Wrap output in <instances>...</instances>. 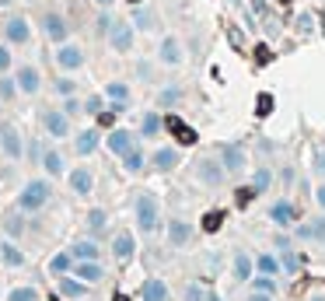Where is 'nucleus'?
<instances>
[{
  "instance_id": "nucleus-18",
  "label": "nucleus",
  "mask_w": 325,
  "mask_h": 301,
  "mask_svg": "<svg viewBox=\"0 0 325 301\" xmlns=\"http://www.w3.org/2000/svg\"><path fill=\"white\" fill-rule=\"evenodd\" d=\"M60 294L63 298H84L88 294V280H80V277H60Z\"/></svg>"
},
{
  "instance_id": "nucleus-30",
  "label": "nucleus",
  "mask_w": 325,
  "mask_h": 301,
  "mask_svg": "<svg viewBox=\"0 0 325 301\" xmlns=\"http://www.w3.org/2000/svg\"><path fill=\"white\" fill-rule=\"evenodd\" d=\"M70 252H73V259H98V256H102V249H98L95 242H77Z\"/></svg>"
},
{
  "instance_id": "nucleus-19",
  "label": "nucleus",
  "mask_w": 325,
  "mask_h": 301,
  "mask_svg": "<svg viewBox=\"0 0 325 301\" xmlns=\"http://www.w3.org/2000/svg\"><path fill=\"white\" fill-rule=\"evenodd\" d=\"M95 147H98V130H84V133H77V137H73V150H77L80 158L91 154Z\"/></svg>"
},
{
  "instance_id": "nucleus-56",
  "label": "nucleus",
  "mask_w": 325,
  "mask_h": 301,
  "mask_svg": "<svg viewBox=\"0 0 325 301\" xmlns=\"http://www.w3.org/2000/svg\"><path fill=\"white\" fill-rule=\"evenodd\" d=\"M252 4H255V11H262V7H266V0H252Z\"/></svg>"
},
{
  "instance_id": "nucleus-37",
  "label": "nucleus",
  "mask_w": 325,
  "mask_h": 301,
  "mask_svg": "<svg viewBox=\"0 0 325 301\" xmlns=\"http://www.w3.org/2000/svg\"><path fill=\"white\" fill-rule=\"evenodd\" d=\"M252 266H255V263H252L249 256H238V259H234V277H238V280H249V277H252Z\"/></svg>"
},
{
  "instance_id": "nucleus-25",
  "label": "nucleus",
  "mask_w": 325,
  "mask_h": 301,
  "mask_svg": "<svg viewBox=\"0 0 325 301\" xmlns=\"http://www.w3.org/2000/svg\"><path fill=\"white\" fill-rule=\"evenodd\" d=\"M0 259H4L7 266H25V252L14 249L11 242H0Z\"/></svg>"
},
{
  "instance_id": "nucleus-8",
  "label": "nucleus",
  "mask_w": 325,
  "mask_h": 301,
  "mask_svg": "<svg viewBox=\"0 0 325 301\" xmlns=\"http://www.w3.org/2000/svg\"><path fill=\"white\" fill-rule=\"evenodd\" d=\"M108 39H112V49L126 53V49L133 46V28H130L126 21H115V25H112V32H108Z\"/></svg>"
},
{
  "instance_id": "nucleus-29",
  "label": "nucleus",
  "mask_w": 325,
  "mask_h": 301,
  "mask_svg": "<svg viewBox=\"0 0 325 301\" xmlns=\"http://www.w3.org/2000/svg\"><path fill=\"white\" fill-rule=\"evenodd\" d=\"M67 270H73V252H60L49 259V273H67Z\"/></svg>"
},
{
  "instance_id": "nucleus-55",
  "label": "nucleus",
  "mask_w": 325,
  "mask_h": 301,
  "mask_svg": "<svg viewBox=\"0 0 325 301\" xmlns=\"http://www.w3.org/2000/svg\"><path fill=\"white\" fill-rule=\"evenodd\" d=\"M112 301H130V298H126L123 291H115V294H112Z\"/></svg>"
},
{
  "instance_id": "nucleus-4",
  "label": "nucleus",
  "mask_w": 325,
  "mask_h": 301,
  "mask_svg": "<svg viewBox=\"0 0 325 301\" xmlns=\"http://www.w3.org/2000/svg\"><path fill=\"white\" fill-rule=\"evenodd\" d=\"M42 126H46L49 137H67L70 133V116L63 109H49V112H42Z\"/></svg>"
},
{
  "instance_id": "nucleus-49",
  "label": "nucleus",
  "mask_w": 325,
  "mask_h": 301,
  "mask_svg": "<svg viewBox=\"0 0 325 301\" xmlns=\"http://www.w3.org/2000/svg\"><path fill=\"white\" fill-rule=\"evenodd\" d=\"M179 126H182V119H179V116H165V130H172V133H175Z\"/></svg>"
},
{
  "instance_id": "nucleus-6",
  "label": "nucleus",
  "mask_w": 325,
  "mask_h": 301,
  "mask_svg": "<svg viewBox=\"0 0 325 301\" xmlns=\"http://www.w3.org/2000/svg\"><path fill=\"white\" fill-rule=\"evenodd\" d=\"M269 221L276 224V228H290V224L297 221V210H294V203H290V200H276V203L269 207Z\"/></svg>"
},
{
  "instance_id": "nucleus-34",
  "label": "nucleus",
  "mask_w": 325,
  "mask_h": 301,
  "mask_svg": "<svg viewBox=\"0 0 325 301\" xmlns=\"http://www.w3.org/2000/svg\"><path fill=\"white\" fill-rule=\"evenodd\" d=\"M255 196H259V189H255V186H241V189L234 193V207H241V210H245V207H249Z\"/></svg>"
},
{
  "instance_id": "nucleus-60",
  "label": "nucleus",
  "mask_w": 325,
  "mask_h": 301,
  "mask_svg": "<svg viewBox=\"0 0 325 301\" xmlns=\"http://www.w3.org/2000/svg\"><path fill=\"white\" fill-rule=\"evenodd\" d=\"M130 4H140V0H130Z\"/></svg>"
},
{
  "instance_id": "nucleus-11",
  "label": "nucleus",
  "mask_w": 325,
  "mask_h": 301,
  "mask_svg": "<svg viewBox=\"0 0 325 301\" xmlns=\"http://www.w3.org/2000/svg\"><path fill=\"white\" fill-rule=\"evenodd\" d=\"M73 273L80 277V280H88V284H95V280H102V263L98 259H73Z\"/></svg>"
},
{
  "instance_id": "nucleus-10",
  "label": "nucleus",
  "mask_w": 325,
  "mask_h": 301,
  "mask_svg": "<svg viewBox=\"0 0 325 301\" xmlns=\"http://www.w3.org/2000/svg\"><path fill=\"white\" fill-rule=\"evenodd\" d=\"M150 165H154L157 172H175V168H179V150H175V147H157L154 158H150Z\"/></svg>"
},
{
  "instance_id": "nucleus-44",
  "label": "nucleus",
  "mask_w": 325,
  "mask_h": 301,
  "mask_svg": "<svg viewBox=\"0 0 325 301\" xmlns=\"http://www.w3.org/2000/svg\"><path fill=\"white\" fill-rule=\"evenodd\" d=\"M269 60H273V53H269V46H255V63H259V67H266Z\"/></svg>"
},
{
  "instance_id": "nucleus-17",
  "label": "nucleus",
  "mask_w": 325,
  "mask_h": 301,
  "mask_svg": "<svg viewBox=\"0 0 325 301\" xmlns=\"http://www.w3.org/2000/svg\"><path fill=\"white\" fill-rule=\"evenodd\" d=\"M42 28H46V35H49L53 42H63V39H67V32H70V28H67V21H63L60 14H46Z\"/></svg>"
},
{
  "instance_id": "nucleus-27",
  "label": "nucleus",
  "mask_w": 325,
  "mask_h": 301,
  "mask_svg": "<svg viewBox=\"0 0 325 301\" xmlns=\"http://www.w3.org/2000/svg\"><path fill=\"white\" fill-rule=\"evenodd\" d=\"M224 217H227L224 210H210V214H203V224H199V228L207 231V235H214V231L224 228Z\"/></svg>"
},
{
  "instance_id": "nucleus-24",
  "label": "nucleus",
  "mask_w": 325,
  "mask_h": 301,
  "mask_svg": "<svg viewBox=\"0 0 325 301\" xmlns=\"http://www.w3.org/2000/svg\"><path fill=\"white\" fill-rule=\"evenodd\" d=\"M133 249H137V242H133L126 231H123V235H115V242H112V256H115V259H130Z\"/></svg>"
},
{
  "instance_id": "nucleus-51",
  "label": "nucleus",
  "mask_w": 325,
  "mask_h": 301,
  "mask_svg": "<svg viewBox=\"0 0 325 301\" xmlns=\"http://www.w3.org/2000/svg\"><path fill=\"white\" fill-rule=\"evenodd\" d=\"M315 200H318V207L325 210V182H322V186H318V189H315Z\"/></svg>"
},
{
  "instance_id": "nucleus-36",
  "label": "nucleus",
  "mask_w": 325,
  "mask_h": 301,
  "mask_svg": "<svg viewBox=\"0 0 325 301\" xmlns=\"http://www.w3.org/2000/svg\"><path fill=\"white\" fill-rule=\"evenodd\" d=\"M175 140H179V144H185V147H196V144H199V133H196L192 126H185V123H182V126L175 130Z\"/></svg>"
},
{
  "instance_id": "nucleus-39",
  "label": "nucleus",
  "mask_w": 325,
  "mask_h": 301,
  "mask_svg": "<svg viewBox=\"0 0 325 301\" xmlns=\"http://www.w3.org/2000/svg\"><path fill=\"white\" fill-rule=\"evenodd\" d=\"M7 301H38V294H35V287H14L7 294Z\"/></svg>"
},
{
  "instance_id": "nucleus-2",
  "label": "nucleus",
  "mask_w": 325,
  "mask_h": 301,
  "mask_svg": "<svg viewBox=\"0 0 325 301\" xmlns=\"http://www.w3.org/2000/svg\"><path fill=\"white\" fill-rule=\"evenodd\" d=\"M49 203V182H28L18 193V210H42Z\"/></svg>"
},
{
  "instance_id": "nucleus-41",
  "label": "nucleus",
  "mask_w": 325,
  "mask_h": 301,
  "mask_svg": "<svg viewBox=\"0 0 325 301\" xmlns=\"http://www.w3.org/2000/svg\"><path fill=\"white\" fill-rule=\"evenodd\" d=\"M255 291H262V294H276V280H273V277H259V280H255Z\"/></svg>"
},
{
  "instance_id": "nucleus-59",
  "label": "nucleus",
  "mask_w": 325,
  "mask_h": 301,
  "mask_svg": "<svg viewBox=\"0 0 325 301\" xmlns=\"http://www.w3.org/2000/svg\"><path fill=\"white\" fill-rule=\"evenodd\" d=\"M311 301H325V298H311Z\"/></svg>"
},
{
  "instance_id": "nucleus-40",
  "label": "nucleus",
  "mask_w": 325,
  "mask_h": 301,
  "mask_svg": "<svg viewBox=\"0 0 325 301\" xmlns=\"http://www.w3.org/2000/svg\"><path fill=\"white\" fill-rule=\"evenodd\" d=\"M269 182H273V175H269V168H259V172H255V182H252V186H255V189H259V193H266V189H269Z\"/></svg>"
},
{
  "instance_id": "nucleus-5",
  "label": "nucleus",
  "mask_w": 325,
  "mask_h": 301,
  "mask_svg": "<svg viewBox=\"0 0 325 301\" xmlns=\"http://www.w3.org/2000/svg\"><path fill=\"white\" fill-rule=\"evenodd\" d=\"M297 242H325V217H308L297 224Z\"/></svg>"
},
{
  "instance_id": "nucleus-53",
  "label": "nucleus",
  "mask_w": 325,
  "mask_h": 301,
  "mask_svg": "<svg viewBox=\"0 0 325 301\" xmlns=\"http://www.w3.org/2000/svg\"><path fill=\"white\" fill-rule=\"evenodd\" d=\"M315 165H318V172H325V150H318V154H315Z\"/></svg>"
},
{
  "instance_id": "nucleus-22",
  "label": "nucleus",
  "mask_w": 325,
  "mask_h": 301,
  "mask_svg": "<svg viewBox=\"0 0 325 301\" xmlns=\"http://www.w3.org/2000/svg\"><path fill=\"white\" fill-rule=\"evenodd\" d=\"M144 165H147V158L140 154V147L133 144V147L126 150V154H123V168H126L130 175H140V172H144Z\"/></svg>"
},
{
  "instance_id": "nucleus-23",
  "label": "nucleus",
  "mask_w": 325,
  "mask_h": 301,
  "mask_svg": "<svg viewBox=\"0 0 325 301\" xmlns=\"http://www.w3.org/2000/svg\"><path fill=\"white\" fill-rule=\"evenodd\" d=\"M130 147H133L130 130H112V133H108V150H115V154H126Z\"/></svg>"
},
{
  "instance_id": "nucleus-28",
  "label": "nucleus",
  "mask_w": 325,
  "mask_h": 301,
  "mask_svg": "<svg viewBox=\"0 0 325 301\" xmlns=\"http://www.w3.org/2000/svg\"><path fill=\"white\" fill-rule=\"evenodd\" d=\"M280 266H283V263H280L276 256H269V252L255 256V270H259V273H269V277H273V273H280Z\"/></svg>"
},
{
  "instance_id": "nucleus-52",
  "label": "nucleus",
  "mask_w": 325,
  "mask_h": 301,
  "mask_svg": "<svg viewBox=\"0 0 325 301\" xmlns=\"http://www.w3.org/2000/svg\"><path fill=\"white\" fill-rule=\"evenodd\" d=\"M175 98H179V91H175V88H168L165 95H161V102H165V105H168V102H175Z\"/></svg>"
},
{
  "instance_id": "nucleus-32",
  "label": "nucleus",
  "mask_w": 325,
  "mask_h": 301,
  "mask_svg": "<svg viewBox=\"0 0 325 301\" xmlns=\"http://www.w3.org/2000/svg\"><path fill=\"white\" fill-rule=\"evenodd\" d=\"M105 95H108L112 102H130V88H126L123 81H112V84H105Z\"/></svg>"
},
{
  "instance_id": "nucleus-31",
  "label": "nucleus",
  "mask_w": 325,
  "mask_h": 301,
  "mask_svg": "<svg viewBox=\"0 0 325 301\" xmlns=\"http://www.w3.org/2000/svg\"><path fill=\"white\" fill-rule=\"evenodd\" d=\"M42 168L49 175H63V158L56 154V150H46V154H42Z\"/></svg>"
},
{
  "instance_id": "nucleus-45",
  "label": "nucleus",
  "mask_w": 325,
  "mask_h": 301,
  "mask_svg": "<svg viewBox=\"0 0 325 301\" xmlns=\"http://www.w3.org/2000/svg\"><path fill=\"white\" fill-rule=\"evenodd\" d=\"M4 228H7V235H21L25 224H21V217H7V221H4Z\"/></svg>"
},
{
  "instance_id": "nucleus-14",
  "label": "nucleus",
  "mask_w": 325,
  "mask_h": 301,
  "mask_svg": "<svg viewBox=\"0 0 325 301\" xmlns=\"http://www.w3.org/2000/svg\"><path fill=\"white\" fill-rule=\"evenodd\" d=\"M140 294H144V301H172V294H168V284L165 280H144V287H140Z\"/></svg>"
},
{
  "instance_id": "nucleus-20",
  "label": "nucleus",
  "mask_w": 325,
  "mask_h": 301,
  "mask_svg": "<svg viewBox=\"0 0 325 301\" xmlns=\"http://www.w3.org/2000/svg\"><path fill=\"white\" fill-rule=\"evenodd\" d=\"M157 56H161V63H168V67H175V63H182V49H179V42L172 39V35H168V39H165V42H161V49H157Z\"/></svg>"
},
{
  "instance_id": "nucleus-47",
  "label": "nucleus",
  "mask_w": 325,
  "mask_h": 301,
  "mask_svg": "<svg viewBox=\"0 0 325 301\" xmlns=\"http://www.w3.org/2000/svg\"><path fill=\"white\" fill-rule=\"evenodd\" d=\"M88 112H91V116H98V112H102V98L95 95V98H88V105H84Z\"/></svg>"
},
{
  "instance_id": "nucleus-13",
  "label": "nucleus",
  "mask_w": 325,
  "mask_h": 301,
  "mask_svg": "<svg viewBox=\"0 0 325 301\" xmlns=\"http://www.w3.org/2000/svg\"><path fill=\"white\" fill-rule=\"evenodd\" d=\"M189 238H192V228H189V224H185V221H179V217H172V221H168V242H172L175 249H182V245H185Z\"/></svg>"
},
{
  "instance_id": "nucleus-54",
  "label": "nucleus",
  "mask_w": 325,
  "mask_h": 301,
  "mask_svg": "<svg viewBox=\"0 0 325 301\" xmlns=\"http://www.w3.org/2000/svg\"><path fill=\"white\" fill-rule=\"evenodd\" d=\"M249 301H273V294H262V291H255V294H252Z\"/></svg>"
},
{
  "instance_id": "nucleus-21",
  "label": "nucleus",
  "mask_w": 325,
  "mask_h": 301,
  "mask_svg": "<svg viewBox=\"0 0 325 301\" xmlns=\"http://www.w3.org/2000/svg\"><path fill=\"white\" fill-rule=\"evenodd\" d=\"M4 32H7V39L18 42V46L28 42V21H25V18H11V21L4 25Z\"/></svg>"
},
{
  "instance_id": "nucleus-43",
  "label": "nucleus",
  "mask_w": 325,
  "mask_h": 301,
  "mask_svg": "<svg viewBox=\"0 0 325 301\" xmlns=\"http://www.w3.org/2000/svg\"><path fill=\"white\" fill-rule=\"evenodd\" d=\"M95 119H98V126H112L115 123V109H102Z\"/></svg>"
},
{
  "instance_id": "nucleus-12",
  "label": "nucleus",
  "mask_w": 325,
  "mask_h": 301,
  "mask_svg": "<svg viewBox=\"0 0 325 301\" xmlns=\"http://www.w3.org/2000/svg\"><path fill=\"white\" fill-rule=\"evenodd\" d=\"M224 175H227V168H220L214 158H203V161H199V179H203V182L220 186V182H224Z\"/></svg>"
},
{
  "instance_id": "nucleus-7",
  "label": "nucleus",
  "mask_w": 325,
  "mask_h": 301,
  "mask_svg": "<svg viewBox=\"0 0 325 301\" xmlns=\"http://www.w3.org/2000/svg\"><path fill=\"white\" fill-rule=\"evenodd\" d=\"M220 161H224L227 175H231V172H241V168H245V150H241L238 144H224V147H220Z\"/></svg>"
},
{
  "instance_id": "nucleus-48",
  "label": "nucleus",
  "mask_w": 325,
  "mask_h": 301,
  "mask_svg": "<svg viewBox=\"0 0 325 301\" xmlns=\"http://www.w3.org/2000/svg\"><path fill=\"white\" fill-rule=\"evenodd\" d=\"M112 25H115V21H112L108 14H102V18H98V32H105V35H108V32H112Z\"/></svg>"
},
{
  "instance_id": "nucleus-9",
  "label": "nucleus",
  "mask_w": 325,
  "mask_h": 301,
  "mask_svg": "<svg viewBox=\"0 0 325 301\" xmlns=\"http://www.w3.org/2000/svg\"><path fill=\"white\" fill-rule=\"evenodd\" d=\"M70 189H73L77 196H88V193L95 189V175H91V168H73V172H70Z\"/></svg>"
},
{
  "instance_id": "nucleus-38",
  "label": "nucleus",
  "mask_w": 325,
  "mask_h": 301,
  "mask_svg": "<svg viewBox=\"0 0 325 301\" xmlns=\"http://www.w3.org/2000/svg\"><path fill=\"white\" fill-rule=\"evenodd\" d=\"M280 252H283V259H280V263H283V270H287V273H297V266H301V259L294 256V249L287 245V249H280Z\"/></svg>"
},
{
  "instance_id": "nucleus-50",
  "label": "nucleus",
  "mask_w": 325,
  "mask_h": 301,
  "mask_svg": "<svg viewBox=\"0 0 325 301\" xmlns=\"http://www.w3.org/2000/svg\"><path fill=\"white\" fill-rule=\"evenodd\" d=\"M150 25H154L150 14H137V28H150Z\"/></svg>"
},
{
  "instance_id": "nucleus-57",
  "label": "nucleus",
  "mask_w": 325,
  "mask_h": 301,
  "mask_svg": "<svg viewBox=\"0 0 325 301\" xmlns=\"http://www.w3.org/2000/svg\"><path fill=\"white\" fill-rule=\"evenodd\" d=\"M95 4H102V7H108V4H112V0H95Z\"/></svg>"
},
{
  "instance_id": "nucleus-58",
  "label": "nucleus",
  "mask_w": 325,
  "mask_h": 301,
  "mask_svg": "<svg viewBox=\"0 0 325 301\" xmlns=\"http://www.w3.org/2000/svg\"><path fill=\"white\" fill-rule=\"evenodd\" d=\"M207 301H220V298H217V294H210V298H207Z\"/></svg>"
},
{
  "instance_id": "nucleus-46",
  "label": "nucleus",
  "mask_w": 325,
  "mask_h": 301,
  "mask_svg": "<svg viewBox=\"0 0 325 301\" xmlns=\"http://www.w3.org/2000/svg\"><path fill=\"white\" fill-rule=\"evenodd\" d=\"M7 67H11V49H7V46H0V74H4Z\"/></svg>"
},
{
  "instance_id": "nucleus-35",
  "label": "nucleus",
  "mask_w": 325,
  "mask_h": 301,
  "mask_svg": "<svg viewBox=\"0 0 325 301\" xmlns=\"http://www.w3.org/2000/svg\"><path fill=\"white\" fill-rule=\"evenodd\" d=\"M273 105H276V98H273L269 91H259V95H255V116H269Z\"/></svg>"
},
{
  "instance_id": "nucleus-33",
  "label": "nucleus",
  "mask_w": 325,
  "mask_h": 301,
  "mask_svg": "<svg viewBox=\"0 0 325 301\" xmlns=\"http://www.w3.org/2000/svg\"><path fill=\"white\" fill-rule=\"evenodd\" d=\"M88 228H91V231H105V228H108V214H105L102 207H95V210L88 214Z\"/></svg>"
},
{
  "instance_id": "nucleus-1",
  "label": "nucleus",
  "mask_w": 325,
  "mask_h": 301,
  "mask_svg": "<svg viewBox=\"0 0 325 301\" xmlns=\"http://www.w3.org/2000/svg\"><path fill=\"white\" fill-rule=\"evenodd\" d=\"M133 210H137V228H140L144 235H150V231L157 228V200H154L150 193H137Z\"/></svg>"
},
{
  "instance_id": "nucleus-15",
  "label": "nucleus",
  "mask_w": 325,
  "mask_h": 301,
  "mask_svg": "<svg viewBox=\"0 0 325 301\" xmlns=\"http://www.w3.org/2000/svg\"><path fill=\"white\" fill-rule=\"evenodd\" d=\"M56 63H60L63 70H77L80 63H84V53H80L77 46H60V49H56Z\"/></svg>"
},
{
  "instance_id": "nucleus-3",
  "label": "nucleus",
  "mask_w": 325,
  "mask_h": 301,
  "mask_svg": "<svg viewBox=\"0 0 325 301\" xmlns=\"http://www.w3.org/2000/svg\"><path fill=\"white\" fill-rule=\"evenodd\" d=\"M0 150L11 158V161H21L25 154V144H21V133L11 126V123H0Z\"/></svg>"
},
{
  "instance_id": "nucleus-42",
  "label": "nucleus",
  "mask_w": 325,
  "mask_h": 301,
  "mask_svg": "<svg viewBox=\"0 0 325 301\" xmlns=\"http://www.w3.org/2000/svg\"><path fill=\"white\" fill-rule=\"evenodd\" d=\"M14 91H18V81L0 77V98H14Z\"/></svg>"
},
{
  "instance_id": "nucleus-26",
  "label": "nucleus",
  "mask_w": 325,
  "mask_h": 301,
  "mask_svg": "<svg viewBox=\"0 0 325 301\" xmlns=\"http://www.w3.org/2000/svg\"><path fill=\"white\" fill-rule=\"evenodd\" d=\"M161 130H165V119H161L157 112H147L144 123H140V133H144V137H157Z\"/></svg>"
},
{
  "instance_id": "nucleus-16",
  "label": "nucleus",
  "mask_w": 325,
  "mask_h": 301,
  "mask_svg": "<svg viewBox=\"0 0 325 301\" xmlns=\"http://www.w3.org/2000/svg\"><path fill=\"white\" fill-rule=\"evenodd\" d=\"M18 88L25 91V95H35L38 91V84H42V81H38V70L35 67H18Z\"/></svg>"
}]
</instances>
